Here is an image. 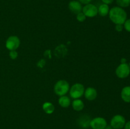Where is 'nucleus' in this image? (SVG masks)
Listing matches in <instances>:
<instances>
[{"label":"nucleus","instance_id":"1","mask_svg":"<svg viewBox=\"0 0 130 129\" xmlns=\"http://www.w3.org/2000/svg\"><path fill=\"white\" fill-rule=\"evenodd\" d=\"M109 18L115 24H124L127 18V13L119 6H115L109 11Z\"/></svg>","mask_w":130,"mask_h":129},{"label":"nucleus","instance_id":"2","mask_svg":"<svg viewBox=\"0 0 130 129\" xmlns=\"http://www.w3.org/2000/svg\"><path fill=\"white\" fill-rule=\"evenodd\" d=\"M69 90V84L65 80H60L55 83L54 86V91L57 95L59 96H65Z\"/></svg>","mask_w":130,"mask_h":129},{"label":"nucleus","instance_id":"3","mask_svg":"<svg viewBox=\"0 0 130 129\" xmlns=\"http://www.w3.org/2000/svg\"><path fill=\"white\" fill-rule=\"evenodd\" d=\"M85 93V87L81 83H75L70 89V96L72 98L76 99L81 97Z\"/></svg>","mask_w":130,"mask_h":129},{"label":"nucleus","instance_id":"4","mask_svg":"<svg viewBox=\"0 0 130 129\" xmlns=\"http://www.w3.org/2000/svg\"><path fill=\"white\" fill-rule=\"evenodd\" d=\"M125 123V118L121 115H115L110 120V126L114 129L123 128H124Z\"/></svg>","mask_w":130,"mask_h":129},{"label":"nucleus","instance_id":"5","mask_svg":"<svg viewBox=\"0 0 130 129\" xmlns=\"http://www.w3.org/2000/svg\"><path fill=\"white\" fill-rule=\"evenodd\" d=\"M129 67L127 63H121L116 70V74L120 78H126L129 76Z\"/></svg>","mask_w":130,"mask_h":129},{"label":"nucleus","instance_id":"6","mask_svg":"<svg viewBox=\"0 0 130 129\" xmlns=\"http://www.w3.org/2000/svg\"><path fill=\"white\" fill-rule=\"evenodd\" d=\"M90 125L93 129H104L107 125V123L104 118L96 117L90 121Z\"/></svg>","mask_w":130,"mask_h":129},{"label":"nucleus","instance_id":"7","mask_svg":"<svg viewBox=\"0 0 130 129\" xmlns=\"http://www.w3.org/2000/svg\"><path fill=\"white\" fill-rule=\"evenodd\" d=\"M20 44V39L17 36H10L6 42V47L10 51L16 50Z\"/></svg>","mask_w":130,"mask_h":129},{"label":"nucleus","instance_id":"8","mask_svg":"<svg viewBox=\"0 0 130 129\" xmlns=\"http://www.w3.org/2000/svg\"><path fill=\"white\" fill-rule=\"evenodd\" d=\"M83 13L88 17H94L98 14V8L92 4H87L83 8Z\"/></svg>","mask_w":130,"mask_h":129},{"label":"nucleus","instance_id":"9","mask_svg":"<svg viewBox=\"0 0 130 129\" xmlns=\"http://www.w3.org/2000/svg\"><path fill=\"white\" fill-rule=\"evenodd\" d=\"M69 8L71 10V12L74 14H78L81 12L83 8L80 2L77 1H72L69 4Z\"/></svg>","mask_w":130,"mask_h":129},{"label":"nucleus","instance_id":"10","mask_svg":"<svg viewBox=\"0 0 130 129\" xmlns=\"http://www.w3.org/2000/svg\"><path fill=\"white\" fill-rule=\"evenodd\" d=\"M85 96L89 101H93L97 96V92L96 89L93 87H88L85 92Z\"/></svg>","mask_w":130,"mask_h":129},{"label":"nucleus","instance_id":"11","mask_svg":"<svg viewBox=\"0 0 130 129\" xmlns=\"http://www.w3.org/2000/svg\"><path fill=\"white\" fill-rule=\"evenodd\" d=\"M121 96L124 102H130V86L124 87L122 89Z\"/></svg>","mask_w":130,"mask_h":129},{"label":"nucleus","instance_id":"12","mask_svg":"<svg viewBox=\"0 0 130 129\" xmlns=\"http://www.w3.org/2000/svg\"><path fill=\"white\" fill-rule=\"evenodd\" d=\"M67 53V48L63 44L58 46L55 50V54L56 56H57L58 58H62L66 55Z\"/></svg>","mask_w":130,"mask_h":129},{"label":"nucleus","instance_id":"13","mask_svg":"<svg viewBox=\"0 0 130 129\" xmlns=\"http://www.w3.org/2000/svg\"><path fill=\"white\" fill-rule=\"evenodd\" d=\"M84 107H85V105H84L83 102L79 99L74 100V101L72 102V108L75 111H81L83 110Z\"/></svg>","mask_w":130,"mask_h":129},{"label":"nucleus","instance_id":"14","mask_svg":"<svg viewBox=\"0 0 130 129\" xmlns=\"http://www.w3.org/2000/svg\"><path fill=\"white\" fill-rule=\"evenodd\" d=\"M109 13V7L108 5L106 4H102L100 5L98 8V13L100 16H105L107 15V14Z\"/></svg>","mask_w":130,"mask_h":129},{"label":"nucleus","instance_id":"15","mask_svg":"<svg viewBox=\"0 0 130 129\" xmlns=\"http://www.w3.org/2000/svg\"><path fill=\"white\" fill-rule=\"evenodd\" d=\"M58 103L63 108H67L71 104V100L69 97L66 96H60V97L58 99Z\"/></svg>","mask_w":130,"mask_h":129},{"label":"nucleus","instance_id":"16","mask_svg":"<svg viewBox=\"0 0 130 129\" xmlns=\"http://www.w3.org/2000/svg\"><path fill=\"white\" fill-rule=\"evenodd\" d=\"M43 110L46 114H52L55 111V106L51 102H44L43 105Z\"/></svg>","mask_w":130,"mask_h":129},{"label":"nucleus","instance_id":"17","mask_svg":"<svg viewBox=\"0 0 130 129\" xmlns=\"http://www.w3.org/2000/svg\"><path fill=\"white\" fill-rule=\"evenodd\" d=\"M116 3L121 8L128 7L130 5V0H116Z\"/></svg>","mask_w":130,"mask_h":129},{"label":"nucleus","instance_id":"18","mask_svg":"<svg viewBox=\"0 0 130 129\" xmlns=\"http://www.w3.org/2000/svg\"><path fill=\"white\" fill-rule=\"evenodd\" d=\"M77 20H78L80 22H84L85 20H86V16L85 15V14L83 12L79 13L78 14H77Z\"/></svg>","mask_w":130,"mask_h":129},{"label":"nucleus","instance_id":"19","mask_svg":"<svg viewBox=\"0 0 130 129\" xmlns=\"http://www.w3.org/2000/svg\"><path fill=\"white\" fill-rule=\"evenodd\" d=\"M18 56V53L15 50L10 51V57L11 59H15Z\"/></svg>","mask_w":130,"mask_h":129},{"label":"nucleus","instance_id":"20","mask_svg":"<svg viewBox=\"0 0 130 129\" xmlns=\"http://www.w3.org/2000/svg\"><path fill=\"white\" fill-rule=\"evenodd\" d=\"M124 27L126 30L130 32V19H128L124 23Z\"/></svg>","mask_w":130,"mask_h":129},{"label":"nucleus","instance_id":"21","mask_svg":"<svg viewBox=\"0 0 130 129\" xmlns=\"http://www.w3.org/2000/svg\"><path fill=\"white\" fill-rule=\"evenodd\" d=\"M115 29L116 31L121 32L123 29V25H121V24H116V25Z\"/></svg>","mask_w":130,"mask_h":129},{"label":"nucleus","instance_id":"22","mask_svg":"<svg viewBox=\"0 0 130 129\" xmlns=\"http://www.w3.org/2000/svg\"><path fill=\"white\" fill-rule=\"evenodd\" d=\"M79 1L80 3H81L83 4H86V5H87V4H89L90 2H91L92 0H78Z\"/></svg>","mask_w":130,"mask_h":129},{"label":"nucleus","instance_id":"23","mask_svg":"<svg viewBox=\"0 0 130 129\" xmlns=\"http://www.w3.org/2000/svg\"><path fill=\"white\" fill-rule=\"evenodd\" d=\"M124 128V129H130V121H128V122H126Z\"/></svg>","mask_w":130,"mask_h":129},{"label":"nucleus","instance_id":"24","mask_svg":"<svg viewBox=\"0 0 130 129\" xmlns=\"http://www.w3.org/2000/svg\"><path fill=\"white\" fill-rule=\"evenodd\" d=\"M103 1L104 4H106V5H108V4H110L114 1V0H102Z\"/></svg>","mask_w":130,"mask_h":129},{"label":"nucleus","instance_id":"25","mask_svg":"<svg viewBox=\"0 0 130 129\" xmlns=\"http://www.w3.org/2000/svg\"><path fill=\"white\" fill-rule=\"evenodd\" d=\"M104 129H113V128H112V127L110 126V125H107Z\"/></svg>","mask_w":130,"mask_h":129},{"label":"nucleus","instance_id":"26","mask_svg":"<svg viewBox=\"0 0 130 129\" xmlns=\"http://www.w3.org/2000/svg\"><path fill=\"white\" fill-rule=\"evenodd\" d=\"M121 63H126V59L125 58H122Z\"/></svg>","mask_w":130,"mask_h":129},{"label":"nucleus","instance_id":"27","mask_svg":"<svg viewBox=\"0 0 130 129\" xmlns=\"http://www.w3.org/2000/svg\"><path fill=\"white\" fill-rule=\"evenodd\" d=\"M129 69H130V63H129Z\"/></svg>","mask_w":130,"mask_h":129}]
</instances>
